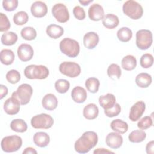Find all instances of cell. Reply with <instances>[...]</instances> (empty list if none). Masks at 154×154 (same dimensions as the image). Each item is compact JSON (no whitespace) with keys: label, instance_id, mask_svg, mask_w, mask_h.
<instances>
[{"label":"cell","instance_id":"2","mask_svg":"<svg viewBox=\"0 0 154 154\" xmlns=\"http://www.w3.org/2000/svg\"><path fill=\"white\" fill-rule=\"evenodd\" d=\"M49 74V69L43 65L31 64L26 66L24 70L25 77L30 79H44Z\"/></svg>","mask_w":154,"mask_h":154},{"label":"cell","instance_id":"28","mask_svg":"<svg viewBox=\"0 0 154 154\" xmlns=\"http://www.w3.org/2000/svg\"><path fill=\"white\" fill-rule=\"evenodd\" d=\"M111 128L115 132L120 134H125L128 131V125L121 119H116L111 122Z\"/></svg>","mask_w":154,"mask_h":154},{"label":"cell","instance_id":"3","mask_svg":"<svg viewBox=\"0 0 154 154\" xmlns=\"http://www.w3.org/2000/svg\"><path fill=\"white\" fill-rule=\"evenodd\" d=\"M60 49L64 55L70 58L77 57L80 51L79 43L70 38H64L60 43Z\"/></svg>","mask_w":154,"mask_h":154},{"label":"cell","instance_id":"26","mask_svg":"<svg viewBox=\"0 0 154 154\" xmlns=\"http://www.w3.org/2000/svg\"><path fill=\"white\" fill-rule=\"evenodd\" d=\"M122 67L127 71H131L134 70L137 66V59L132 55H128L125 56L121 62Z\"/></svg>","mask_w":154,"mask_h":154},{"label":"cell","instance_id":"35","mask_svg":"<svg viewBox=\"0 0 154 154\" xmlns=\"http://www.w3.org/2000/svg\"><path fill=\"white\" fill-rule=\"evenodd\" d=\"M108 76L112 79H119L122 75V70L120 66L117 64H110L107 69Z\"/></svg>","mask_w":154,"mask_h":154},{"label":"cell","instance_id":"48","mask_svg":"<svg viewBox=\"0 0 154 154\" xmlns=\"http://www.w3.org/2000/svg\"><path fill=\"white\" fill-rule=\"evenodd\" d=\"M23 154H28V153H37V152L35 150V149L29 147L26 148L23 151Z\"/></svg>","mask_w":154,"mask_h":154},{"label":"cell","instance_id":"4","mask_svg":"<svg viewBox=\"0 0 154 154\" xmlns=\"http://www.w3.org/2000/svg\"><path fill=\"white\" fill-rule=\"evenodd\" d=\"M122 9L123 13L132 19H139L143 14L142 6L138 2L134 0H128L125 2Z\"/></svg>","mask_w":154,"mask_h":154},{"label":"cell","instance_id":"14","mask_svg":"<svg viewBox=\"0 0 154 154\" xmlns=\"http://www.w3.org/2000/svg\"><path fill=\"white\" fill-rule=\"evenodd\" d=\"M105 143L109 147L113 149H117L123 144V137L120 134L116 132H112L106 135Z\"/></svg>","mask_w":154,"mask_h":154},{"label":"cell","instance_id":"22","mask_svg":"<svg viewBox=\"0 0 154 154\" xmlns=\"http://www.w3.org/2000/svg\"><path fill=\"white\" fill-rule=\"evenodd\" d=\"M99 114V108L97 106L93 103H88L83 109V116L87 120L95 119Z\"/></svg>","mask_w":154,"mask_h":154},{"label":"cell","instance_id":"44","mask_svg":"<svg viewBox=\"0 0 154 154\" xmlns=\"http://www.w3.org/2000/svg\"><path fill=\"white\" fill-rule=\"evenodd\" d=\"M73 13L75 17L79 20H82L85 18V12L84 8L79 5H76L73 8Z\"/></svg>","mask_w":154,"mask_h":154},{"label":"cell","instance_id":"29","mask_svg":"<svg viewBox=\"0 0 154 154\" xmlns=\"http://www.w3.org/2000/svg\"><path fill=\"white\" fill-rule=\"evenodd\" d=\"M10 128L13 131L23 133L26 131L28 126L23 120L21 119H16L11 122Z\"/></svg>","mask_w":154,"mask_h":154},{"label":"cell","instance_id":"18","mask_svg":"<svg viewBox=\"0 0 154 154\" xmlns=\"http://www.w3.org/2000/svg\"><path fill=\"white\" fill-rule=\"evenodd\" d=\"M42 104L45 109L53 111L58 106V100L54 94L48 93L43 97Z\"/></svg>","mask_w":154,"mask_h":154},{"label":"cell","instance_id":"9","mask_svg":"<svg viewBox=\"0 0 154 154\" xmlns=\"http://www.w3.org/2000/svg\"><path fill=\"white\" fill-rule=\"evenodd\" d=\"M59 70L61 74L70 78L77 77L81 72L80 66L78 63L72 61L61 63L59 66Z\"/></svg>","mask_w":154,"mask_h":154},{"label":"cell","instance_id":"11","mask_svg":"<svg viewBox=\"0 0 154 154\" xmlns=\"http://www.w3.org/2000/svg\"><path fill=\"white\" fill-rule=\"evenodd\" d=\"M20 103L17 98L11 94V96L7 99L4 103V110L8 115H15L20 110Z\"/></svg>","mask_w":154,"mask_h":154},{"label":"cell","instance_id":"31","mask_svg":"<svg viewBox=\"0 0 154 154\" xmlns=\"http://www.w3.org/2000/svg\"><path fill=\"white\" fill-rule=\"evenodd\" d=\"M146 138V133L141 129H137L132 131L128 136L129 141L138 143L143 141Z\"/></svg>","mask_w":154,"mask_h":154},{"label":"cell","instance_id":"49","mask_svg":"<svg viewBox=\"0 0 154 154\" xmlns=\"http://www.w3.org/2000/svg\"><path fill=\"white\" fill-rule=\"evenodd\" d=\"M93 0H89V1H85V0H82V1H79V2L82 4L84 6H86L87 5H88L90 2H92Z\"/></svg>","mask_w":154,"mask_h":154},{"label":"cell","instance_id":"8","mask_svg":"<svg viewBox=\"0 0 154 154\" xmlns=\"http://www.w3.org/2000/svg\"><path fill=\"white\" fill-rule=\"evenodd\" d=\"M33 90L31 85L28 84H22L18 87L16 91L13 92L12 94L17 98L20 105H25L29 102Z\"/></svg>","mask_w":154,"mask_h":154},{"label":"cell","instance_id":"20","mask_svg":"<svg viewBox=\"0 0 154 154\" xmlns=\"http://www.w3.org/2000/svg\"><path fill=\"white\" fill-rule=\"evenodd\" d=\"M33 141L37 146L45 147L49 144L50 137L45 132H37L33 136Z\"/></svg>","mask_w":154,"mask_h":154},{"label":"cell","instance_id":"47","mask_svg":"<svg viewBox=\"0 0 154 154\" xmlns=\"http://www.w3.org/2000/svg\"><path fill=\"white\" fill-rule=\"evenodd\" d=\"M93 153L96 154V153H114L111 150H108L104 148H97V149L94 150Z\"/></svg>","mask_w":154,"mask_h":154},{"label":"cell","instance_id":"43","mask_svg":"<svg viewBox=\"0 0 154 154\" xmlns=\"http://www.w3.org/2000/svg\"><path fill=\"white\" fill-rule=\"evenodd\" d=\"M18 6L17 0H4L2 1V7L7 11H13Z\"/></svg>","mask_w":154,"mask_h":154},{"label":"cell","instance_id":"12","mask_svg":"<svg viewBox=\"0 0 154 154\" xmlns=\"http://www.w3.org/2000/svg\"><path fill=\"white\" fill-rule=\"evenodd\" d=\"M146 109V104L143 101L140 100L134 104L129 111V119L132 122H136L140 119L144 112Z\"/></svg>","mask_w":154,"mask_h":154},{"label":"cell","instance_id":"5","mask_svg":"<svg viewBox=\"0 0 154 154\" xmlns=\"http://www.w3.org/2000/svg\"><path fill=\"white\" fill-rule=\"evenodd\" d=\"M22 145V139L16 135L6 136L2 138L1 142L2 150L7 153H11L17 151Z\"/></svg>","mask_w":154,"mask_h":154},{"label":"cell","instance_id":"38","mask_svg":"<svg viewBox=\"0 0 154 154\" xmlns=\"http://www.w3.org/2000/svg\"><path fill=\"white\" fill-rule=\"evenodd\" d=\"M140 66L144 69L150 68L153 64V57L150 54H144L140 58Z\"/></svg>","mask_w":154,"mask_h":154},{"label":"cell","instance_id":"19","mask_svg":"<svg viewBox=\"0 0 154 154\" xmlns=\"http://www.w3.org/2000/svg\"><path fill=\"white\" fill-rule=\"evenodd\" d=\"M71 96L75 102L81 103L85 101L87 93L85 88L81 86H76L73 88L71 92Z\"/></svg>","mask_w":154,"mask_h":154},{"label":"cell","instance_id":"15","mask_svg":"<svg viewBox=\"0 0 154 154\" xmlns=\"http://www.w3.org/2000/svg\"><path fill=\"white\" fill-rule=\"evenodd\" d=\"M31 12L33 16L41 18L46 16L48 13V7L46 4L40 1H37L33 2L31 6Z\"/></svg>","mask_w":154,"mask_h":154},{"label":"cell","instance_id":"41","mask_svg":"<svg viewBox=\"0 0 154 154\" xmlns=\"http://www.w3.org/2000/svg\"><path fill=\"white\" fill-rule=\"evenodd\" d=\"M11 26L10 22L7 16L2 13H0V31L5 32L8 31Z\"/></svg>","mask_w":154,"mask_h":154},{"label":"cell","instance_id":"34","mask_svg":"<svg viewBox=\"0 0 154 154\" xmlns=\"http://www.w3.org/2000/svg\"><path fill=\"white\" fill-rule=\"evenodd\" d=\"M22 37L26 40H33L37 37L36 30L31 26H26L23 28L20 31Z\"/></svg>","mask_w":154,"mask_h":154},{"label":"cell","instance_id":"42","mask_svg":"<svg viewBox=\"0 0 154 154\" xmlns=\"http://www.w3.org/2000/svg\"><path fill=\"white\" fill-rule=\"evenodd\" d=\"M121 112V106L120 105L116 103V104L109 109H104L105 114L108 117H113L118 116Z\"/></svg>","mask_w":154,"mask_h":154},{"label":"cell","instance_id":"40","mask_svg":"<svg viewBox=\"0 0 154 154\" xmlns=\"http://www.w3.org/2000/svg\"><path fill=\"white\" fill-rule=\"evenodd\" d=\"M153 126V120L150 116H145L141 119L138 123L137 126L140 129L146 130Z\"/></svg>","mask_w":154,"mask_h":154},{"label":"cell","instance_id":"30","mask_svg":"<svg viewBox=\"0 0 154 154\" xmlns=\"http://www.w3.org/2000/svg\"><path fill=\"white\" fill-rule=\"evenodd\" d=\"M17 38V35L15 32L10 31L5 32L2 35L1 42L4 45L11 46L16 43Z\"/></svg>","mask_w":154,"mask_h":154},{"label":"cell","instance_id":"24","mask_svg":"<svg viewBox=\"0 0 154 154\" xmlns=\"http://www.w3.org/2000/svg\"><path fill=\"white\" fill-rule=\"evenodd\" d=\"M102 24L108 29H114L119 24V17L114 14H107L102 19Z\"/></svg>","mask_w":154,"mask_h":154},{"label":"cell","instance_id":"10","mask_svg":"<svg viewBox=\"0 0 154 154\" xmlns=\"http://www.w3.org/2000/svg\"><path fill=\"white\" fill-rule=\"evenodd\" d=\"M52 14L55 19L60 23H65L70 18L67 7L62 3H58L54 5L52 8Z\"/></svg>","mask_w":154,"mask_h":154},{"label":"cell","instance_id":"32","mask_svg":"<svg viewBox=\"0 0 154 154\" xmlns=\"http://www.w3.org/2000/svg\"><path fill=\"white\" fill-rule=\"evenodd\" d=\"M85 85L88 91L91 93H96L99 90L100 82L97 78L95 77H91L85 81Z\"/></svg>","mask_w":154,"mask_h":154},{"label":"cell","instance_id":"6","mask_svg":"<svg viewBox=\"0 0 154 154\" xmlns=\"http://www.w3.org/2000/svg\"><path fill=\"white\" fill-rule=\"evenodd\" d=\"M153 42L152 33L148 29H140L136 33V45L141 50L149 49Z\"/></svg>","mask_w":154,"mask_h":154},{"label":"cell","instance_id":"1","mask_svg":"<svg viewBox=\"0 0 154 154\" xmlns=\"http://www.w3.org/2000/svg\"><path fill=\"white\" fill-rule=\"evenodd\" d=\"M98 142V137L94 131H86L75 141L74 148L79 153H88L96 146Z\"/></svg>","mask_w":154,"mask_h":154},{"label":"cell","instance_id":"39","mask_svg":"<svg viewBox=\"0 0 154 154\" xmlns=\"http://www.w3.org/2000/svg\"><path fill=\"white\" fill-rule=\"evenodd\" d=\"M5 78L8 82L14 84L20 80V74L17 70L12 69L7 73Z\"/></svg>","mask_w":154,"mask_h":154},{"label":"cell","instance_id":"21","mask_svg":"<svg viewBox=\"0 0 154 154\" xmlns=\"http://www.w3.org/2000/svg\"><path fill=\"white\" fill-rule=\"evenodd\" d=\"M99 103L104 109H108L116 104V99L114 94L107 93L105 95H102L99 97Z\"/></svg>","mask_w":154,"mask_h":154},{"label":"cell","instance_id":"45","mask_svg":"<svg viewBox=\"0 0 154 154\" xmlns=\"http://www.w3.org/2000/svg\"><path fill=\"white\" fill-rule=\"evenodd\" d=\"M153 147H154V142L153 141H151L150 142H149L146 147V153L147 154H153L154 153V149H153Z\"/></svg>","mask_w":154,"mask_h":154},{"label":"cell","instance_id":"37","mask_svg":"<svg viewBox=\"0 0 154 154\" xmlns=\"http://www.w3.org/2000/svg\"><path fill=\"white\" fill-rule=\"evenodd\" d=\"M28 15L24 11H20L14 14L13 20L16 25H23L28 21Z\"/></svg>","mask_w":154,"mask_h":154},{"label":"cell","instance_id":"7","mask_svg":"<svg viewBox=\"0 0 154 154\" xmlns=\"http://www.w3.org/2000/svg\"><path fill=\"white\" fill-rule=\"evenodd\" d=\"M54 122L52 116L45 113L35 115L31 120V125L35 129H49L52 126Z\"/></svg>","mask_w":154,"mask_h":154},{"label":"cell","instance_id":"46","mask_svg":"<svg viewBox=\"0 0 154 154\" xmlns=\"http://www.w3.org/2000/svg\"><path fill=\"white\" fill-rule=\"evenodd\" d=\"M0 99H2L8 94V88L5 85L1 84L0 85Z\"/></svg>","mask_w":154,"mask_h":154},{"label":"cell","instance_id":"17","mask_svg":"<svg viewBox=\"0 0 154 154\" xmlns=\"http://www.w3.org/2000/svg\"><path fill=\"white\" fill-rule=\"evenodd\" d=\"M99 41V35L94 32H88L86 33L83 37L84 45L88 49H94L97 45Z\"/></svg>","mask_w":154,"mask_h":154},{"label":"cell","instance_id":"36","mask_svg":"<svg viewBox=\"0 0 154 154\" xmlns=\"http://www.w3.org/2000/svg\"><path fill=\"white\" fill-rule=\"evenodd\" d=\"M57 91L61 94L66 93L70 88V82L64 79H59L55 82Z\"/></svg>","mask_w":154,"mask_h":154},{"label":"cell","instance_id":"13","mask_svg":"<svg viewBox=\"0 0 154 154\" xmlns=\"http://www.w3.org/2000/svg\"><path fill=\"white\" fill-rule=\"evenodd\" d=\"M17 56L19 58L24 62L31 60L34 55V50L32 47L28 44H21L17 48Z\"/></svg>","mask_w":154,"mask_h":154},{"label":"cell","instance_id":"23","mask_svg":"<svg viewBox=\"0 0 154 154\" xmlns=\"http://www.w3.org/2000/svg\"><path fill=\"white\" fill-rule=\"evenodd\" d=\"M46 32L47 35L53 39H57L61 37L64 34V29L60 25L51 24L46 28Z\"/></svg>","mask_w":154,"mask_h":154},{"label":"cell","instance_id":"33","mask_svg":"<svg viewBox=\"0 0 154 154\" xmlns=\"http://www.w3.org/2000/svg\"><path fill=\"white\" fill-rule=\"evenodd\" d=\"M117 36L118 39L122 42H129L132 37V32L128 27H122L117 31Z\"/></svg>","mask_w":154,"mask_h":154},{"label":"cell","instance_id":"16","mask_svg":"<svg viewBox=\"0 0 154 154\" xmlns=\"http://www.w3.org/2000/svg\"><path fill=\"white\" fill-rule=\"evenodd\" d=\"M89 18L93 21H99L104 17V10L101 5L93 4L90 5L88 10Z\"/></svg>","mask_w":154,"mask_h":154},{"label":"cell","instance_id":"27","mask_svg":"<svg viewBox=\"0 0 154 154\" xmlns=\"http://www.w3.org/2000/svg\"><path fill=\"white\" fill-rule=\"evenodd\" d=\"M15 58V55L11 49H4L1 51L0 60L2 64L8 66L11 64Z\"/></svg>","mask_w":154,"mask_h":154},{"label":"cell","instance_id":"25","mask_svg":"<svg viewBox=\"0 0 154 154\" xmlns=\"http://www.w3.org/2000/svg\"><path fill=\"white\" fill-rule=\"evenodd\" d=\"M152 78L147 73H140L135 78V83L140 88H147L152 83Z\"/></svg>","mask_w":154,"mask_h":154}]
</instances>
